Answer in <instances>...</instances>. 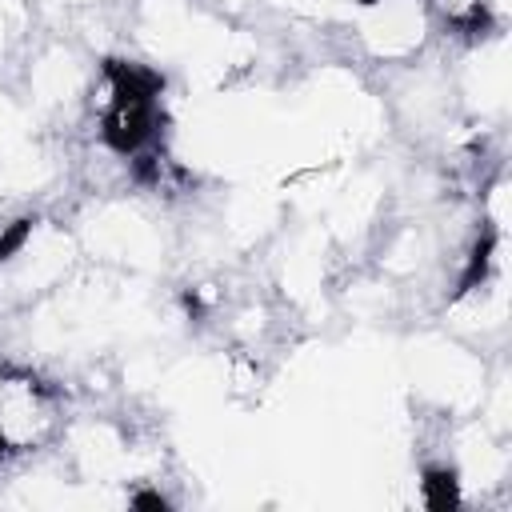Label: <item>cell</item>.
<instances>
[{
  "label": "cell",
  "instance_id": "3",
  "mask_svg": "<svg viewBox=\"0 0 512 512\" xmlns=\"http://www.w3.org/2000/svg\"><path fill=\"white\" fill-rule=\"evenodd\" d=\"M420 492H424V504L432 512H456L460 508V476L456 468H424V480H420Z\"/></svg>",
  "mask_w": 512,
  "mask_h": 512
},
{
  "label": "cell",
  "instance_id": "8",
  "mask_svg": "<svg viewBox=\"0 0 512 512\" xmlns=\"http://www.w3.org/2000/svg\"><path fill=\"white\" fill-rule=\"evenodd\" d=\"M360 4H376V0H360Z\"/></svg>",
  "mask_w": 512,
  "mask_h": 512
},
{
  "label": "cell",
  "instance_id": "7",
  "mask_svg": "<svg viewBox=\"0 0 512 512\" xmlns=\"http://www.w3.org/2000/svg\"><path fill=\"white\" fill-rule=\"evenodd\" d=\"M4 452H8V440H4V432H0V456H4Z\"/></svg>",
  "mask_w": 512,
  "mask_h": 512
},
{
  "label": "cell",
  "instance_id": "2",
  "mask_svg": "<svg viewBox=\"0 0 512 512\" xmlns=\"http://www.w3.org/2000/svg\"><path fill=\"white\" fill-rule=\"evenodd\" d=\"M104 76L112 84V100H156L164 92V76L128 60H104Z\"/></svg>",
  "mask_w": 512,
  "mask_h": 512
},
{
  "label": "cell",
  "instance_id": "5",
  "mask_svg": "<svg viewBox=\"0 0 512 512\" xmlns=\"http://www.w3.org/2000/svg\"><path fill=\"white\" fill-rule=\"evenodd\" d=\"M32 224H36L32 216H20V220H12V224L0 232V264H4V260H12V256H16V252L28 244V236H32Z\"/></svg>",
  "mask_w": 512,
  "mask_h": 512
},
{
  "label": "cell",
  "instance_id": "1",
  "mask_svg": "<svg viewBox=\"0 0 512 512\" xmlns=\"http://www.w3.org/2000/svg\"><path fill=\"white\" fill-rule=\"evenodd\" d=\"M104 144L120 156L140 152L156 136V100H112L100 128Z\"/></svg>",
  "mask_w": 512,
  "mask_h": 512
},
{
  "label": "cell",
  "instance_id": "4",
  "mask_svg": "<svg viewBox=\"0 0 512 512\" xmlns=\"http://www.w3.org/2000/svg\"><path fill=\"white\" fill-rule=\"evenodd\" d=\"M492 252H496V232H492V228H484V232H480V240H476V248H472V256H468V268H464V272H460V280H456V296H464V292H472V288H480V284L488 280Z\"/></svg>",
  "mask_w": 512,
  "mask_h": 512
},
{
  "label": "cell",
  "instance_id": "6",
  "mask_svg": "<svg viewBox=\"0 0 512 512\" xmlns=\"http://www.w3.org/2000/svg\"><path fill=\"white\" fill-rule=\"evenodd\" d=\"M132 508H156V512H168V500L160 492H136L132 496Z\"/></svg>",
  "mask_w": 512,
  "mask_h": 512
}]
</instances>
